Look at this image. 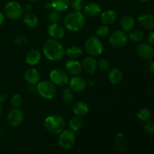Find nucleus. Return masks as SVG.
Here are the masks:
<instances>
[{
	"label": "nucleus",
	"instance_id": "a19ab883",
	"mask_svg": "<svg viewBox=\"0 0 154 154\" xmlns=\"http://www.w3.org/2000/svg\"><path fill=\"white\" fill-rule=\"evenodd\" d=\"M6 100H7V96H6L5 94H2L0 96V102H1V103L5 102Z\"/></svg>",
	"mask_w": 154,
	"mask_h": 154
},
{
	"label": "nucleus",
	"instance_id": "4468645a",
	"mask_svg": "<svg viewBox=\"0 0 154 154\" xmlns=\"http://www.w3.org/2000/svg\"><path fill=\"white\" fill-rule=\"evenodd\" d=\"M65 71L66 73L72 76H78L82 71L81 63L77 60H68L65 65Z\"/></svg>",
	"mask_w": 154,
	"mask_h": 154
},
{
	"label": "nucleus",
	"instance_id": "7ed1b4c3",
	"mask_svg": "<svg viewBox=\"0 0 154 154\" xmlns=\"http://www.w3.org/2000/svg\"><path fill=\"white\" fill-rule=\"evenodd\" d=\"M44 126L46 130L51 133L60 134L66 128V122L61 116L53 114L45 118Z\"/></svg>",
	"mask_w": 154,
	"mask_h": 154
},
{
	"label": "nucleus",
	"instance_id": "dca6fc26",
	"mask_svg": "<svg viewBox=\"0 0 154 154\" xmlns=\"http://www.w3.org/2000/svg\"><path fill=\"white\" fill-rule=\"evenodd\" d=\"M24 78L29 85L36 86L41 81V75L37 69L30 68L26 71Z\"/></svg>",
	"mask_w": 154,
	"mask_h": 154
},
{
	"label": "nucleus",
	"instance_id": "58836bf2",
	"mask_svg": "<svg viewBox=\"0 0 154 154\" xmlns=\"http://www.w3.org/2000/svg\"><path fill=\"white\" fill-rule=\"evenodd\" d=\"M146 68H147V70L149 73L153 75L154 74V62L153 60H148L147 63V66H146Z\"/></svg>",
	"mask_w": 154,
	"mask_h": 154
},
{
	"label": "nucleus",
	"instance_id": "9d476101",
	"mask_svg": "<svg viewBox=\"0 0 154 154\" xmlns=\"http://www.w3.org/2000/svg\"><path fill=\"white\" fill-rule=\"evenodd\" d=\"M24 114L19 108H14L11 110L7 115L8 123L12 127H17L23 123Z\"/></svg>",
	"mask_w": 154,
	"mask_h": 154
},
{
	"label": "nucleus",
	"instance_id": "0eeeda50",
	"mask_svg": "<svg viewBox=\"0 0 154 154\" xmlns=\"http://www.w3.org/2000/svg\"><path fill=\"white\" fill-rule=\"evenodd\" d=\"M75 134L72 130H63L60 134L59 137V144L63 150H71L75 144Z\"/></svg>",
	"mask_w": 154,
	"mask_h": 154
},
{
	"label": "nucleus",
	"instance_id": "37998d69",
	"mask_svg": "<svg viewBox=\"0 0 154 154\" xmlns=\"http://www.w3.org/2000/svg\"><path fill=\"white\" fill-rule=\"evenodd\" d=\"M23 11H29L31 10V5H25L24 7H23Z\"/></svg>",
	"mask_w": 154,
	"mask_h": 154
},
{
	"label": "nucleus",
	"instance_id": "f257e3e1",
	"mask_svg": "<svg viewBox=\"0 0 154 154\" xmlns=\"http://www.w3.org/2000/svg\"><path fill=\"white\" fill-rule=\"evenodd\" d=\"M43 53L48 60L58 62L63 59L65 56V49L58 40L48 39L43 46Z\"/></svg>",
	"mask_w": 154,
	"mask_h": 154
},
{
	"label": "nucleus",
	"instance_id": "ddd939ff",
	"mask_svg": "<svg viewBox=\"0 0 154 154\" xmlns=\"http://www.w3.org/2000/svg\"><path fill=\"white\" fill-rule=\"evenodd\" d=\"M70 89L75 93H81L87 88V82L80 76H73L69 81Z\"/></svg>",
	"mask_w": 154,
	"mask_h": 154
},
{
	"label": "nucleus",
	"instance_id": "5701e85b",
	"mask_svg": "<svg viewBox=\"0 0 154 154\" xmlns=\"http://www.w3.org/2000/svg\"><path fill=\"white\" fill-rule=\"evenodd\" d=\"M135 26V20L131 15H126L120 20V26L123 31H131Z\"/></svg>",
	"mask_w": 154,
	"mask_h": 154
},
{
	"label": "nucleus",
	"instance_id": "c03bdc74",
	"mask_svg": "<svg viewBox=\"0 0 154 154\" xmlns=\"http://www.w3.org/2000/svg\"><path fill=\"white\" fill-rule=\"evenodd\" d=\"M2 114H3V107H2V103L0 102V117H2Z\"/></svg>",
	"mask_w": 154,
	"mask_h": 154
},
{
	"label": "nucleus",
	"instance_id": "473e14b6",
	"mask_svg": "<svg viewBox=\"0 0 154 154\" xmlns=\"http://www.w3.org/2000/svg\"><path fill=\"white\" fill-rule=\"evenodd\" d=\"M10 103L14 108H19L23 104V97L18 93L13 95L11 98Z\"/></svg>",
	"mask_w": 154,
	"mask_h": 154
},
{
	"label": "nucleus",
	"instance_id": "a211bd4d",
	"mask_svg": "<svg viewBox=\"0 0 154 154\" xmlns=\"http://www.w3.org/2000/svg\"><path fill=\"white\" fill-rule=\"evenodd\" d=\"M84 14L90 17H97L102 13V8L98 3L90 2L84 6L83 8Z\"/></svg>",
	"mask_w": 154,
	"mask_h": 154
},
{
	"label": "nucleus",
	"instance_id": "1a4fd4ad",
	"mask_svg": "<svg viewBox=\"0 0 154 154\" xmlns=\"http://www.w3.org/2000/svg\"><path fill=\"white\" fill-rule=\"evenodd\" d=\"M129 41L127 34L123 30L114 31L109 37V43L113 48H122L126 45Z\"/></svg>",
	"mask_w": 154,
	"mask_h": 154
},
{
	"label": "nucleus",
	"instance_id": "c85d7f7f",
	"mask_svg": "<svg viewBox=\"0 0 154 154\" xmlns=\"http://www.w3.org/2000/svg\"><path fill=\"white\" fill-rule=\"evenodd\" d=\"M62 99L66 105H71L74 101L73 91L70 88H65L62 92Z\"/></svg>",
	"mask_w": 154,
	"mask_h": 154
},
{
	"label": "nucleus",
	"instance_id": "20e7f679",
	"mask_svg": "<svg viewBox=\"0 0 154 154\" xmlns=\"http://www.w3.org/2000/svg\"><path fill=\"white\" fill-rule=\"evenodd\" d=\"M84 48L87 54L92 57H99L102 54L104 50L103 44L100 41L99 38L96 35L90 36L87 39Z\"/></svg>",
	"mask_w": 154,
	"mask_h": 154
},
{
	"label": "nucleus",
	"instance_id": "6e6552de",
	"mask_svg": "<svg viewBox=\"0 0 154 154\" xmlns=\"http://www.w3.org/2000/svg\"><path fill=\"white\" fill-rule=\"evenodd\" d=\"M50 79L51 81L56 86L63 87L69 83V75L65 70L61 69H54L50 72Z\"/></svg>",
	"mask_w": 154,
	"mask_h": 154
},
{
	"label": "nucleus",
	"instance_id": "4c0bfd02",
	"mask_svg": "<svg viewBox=\"0 0 154 154\" xmlns=\"http://www.w3.org/2000/svg\"><path fill=\"white\" fill-rule=\"evenodd\" d=\"M144 129L147 133L154 134V120H150V121H147L144 126Z\"/></svg>",
	"mask_w": 154,
	"mask_h": 154
},
{
	"label": "nucleus",
	"instance_id": "a18cd8bd",
	"mask_svg": "<svg viewBox=\"0 0 154 154\" xmlns=\"http://www.w3.org/2000/svg\"><path fill=\"white\" fill-rule=\"evenodd\" d=\"M140 1L141 2H144V3H146V2H150V0H140Z\"/></svg>",
	"mask_w": 154,
	"mask_h": 154
},
{
	"label": "nucleus",
	"instance_id": "72a5a7b5",
	"mask_svg": "<svg viewBox=\"0 0 154 154\" xmlns=\"http://www.w3.org/2000/svg\"><path fill=\"white\" fill-rule=\"evenodd\" d=\"M48 19L49 22H51V23H58L60 20V12L53 9V10H51L48 13Z\"/></svg>",
	"mask_w": 154,
	"mask_h": 154
},
{
	"label": "nucleus",
	"instance_id": "7c9ffc66",
	"mask_svg": "<svg viewBox=\"0 0 154 154\" xmlns=\"http://www.w3.org/2000/svg\"><path fill=\"white\" fill-rule=\"evenodd\" d=\"M151 117V111L147 108H142L137 112V117L142 122L148 121Z\"/></svg>",
	"mask_w": 154,
	"mask_h": 154
},
{
	"label": "nucleus",
	"instance_id": "ea45409f",
	"mask_svg": "<svg viewBox=\"0 0 154 154\" xmlns=\"http://www.w3.org/2000/svg\"><path fill=\"white\" fill-rule=\"evenodd\" d=\"M147 41L150 45H154V31H152L147 36Z\"/></svg>",
	"mask_w": 154,
	"mask_h": 154
},
{
	"label": "nucleus",
	"instance_id": "a878e982",
	"mask_svg": "<svg viewBox=\"0 0 154 154\" xmlns=\"http://www.w3.org/2000/svg\"><path fill=\"white\" fill-rule=\"evenodd\" d=\"M82 49L78 46H72L65 51V55L71 60H76L82 55Z\"/></svg>",
	"mask_w": 154,
	"mask_h": 154
},
{
	"label": "nucleus",
	"instance_id": "c9c22d12",
	"mask_svg": "<svg viewBox=\"0 0 154 154\" xmlns=\"http://www.w3.org/2000/svg\"><path fill=\"white\" fill-rule=\"evenodd\" d=\"M110 63L106 59H101L98 63V67L103 72H107L110 69Z\"/></svg>",
	"mask_w": 154,
	"mask_h": 154
},
{
	"label": "nucleus",
	"instance_id": "c756f323",
	"mask_svg": "<svg viewBox=\"0 0 154 154\" xmlns=\"http://www.w3.org/2000/svg\"><path fill=\"white\" fill-rule=\"evenodd\" d=\"M129 38L132 42H135V43H139L144 38V32L140 29H132L130 31L129 35Z\"/></svg>",
	"mask_w": 154,
	"mask_h": 154
},
{
	"label": "nucleus",
	"instance_id": "39448f33",
	"mask_svg": "<svg viewBox=\"0 0 154 154\" xmlns=\"http://www.w3.org/2000/svg\"><path fill=\"white\" fill-rule=\"evenodd\" d=\"M36 93L45 99H52L57 94V88L51 81H40L36 85Z\"/></svg>",
	"mask_w": 154,
	"mask_h": 154
},
{
	"label": "nucleus",
	"instance_id": "412c9836",
	"mask_svg": "<svg viewBox=\"0 0 154 154\" xmlns=\"http://www.w3.org/2000/svg\"><path fill=\"white\" fill-rule=\"evenodd\" d=\"M42 60V54L38 50H31L26 54L25 57L26 63L31 66H35L38 64Z\"/></svg>",
	"mask_w": 154,
	"mask_h": 154
},
{
	"label": "nucleus",
	"instance_id": "aec40b11",
	"mask_svg": "<svg viewBox=\"0 0 154 154\" xmlns=\"http://www.w3.org/2000/svg\"><path fill=\"white\" fill-rule=\"evenodd\" d=\"M100 14V20L104 25H111L114 23L117 20V13L114 10L108 9L102 11Z\"/></svg>",
	"mask_w": 154,
	"mask_h": 154
},
{
	"label": "nucleus",
	"instance_id": "f704fd0d",
	"mask_svg": "<svg viewBox=\"0 0 154 154\" xmlns=\"http://www.w3.org/2000/svg\"><path fill=\"white\" fill-rule=\"evenodd\" d=\"M72 8L75 11H81L84 8V1L83 0H72L70 3Z\"/></svg>",
	"mask_w": 154,
	"mask_h": 154
},
{
	"label": "nucleus",
	"instance_id": "4be33fe9",
	"mask_svg": "<svg viewBox=\"0 0 154 154\" xmlns=\"http://www.w3.org/2000/svg\"><path fill=\"white\" fill-rule=\"evenodd\" d=\"M123 78V72L119 69H113L108 73V81L111 84L117 85L122 81Z\"/></svg>",
	"mask_w": 154,
	"mask_h": 154
},
{
	"label": "nucleus",
	"instance_id": "cd10ccee",
	"mask_svg": "<svg viewBox=\"0 0 154 154\" xmlns=\"http://www.w3.org/2000/svg\"><path fill=\"white\" fill-rule=\"evenodd\" d=\"M84 122H83L82 117H78V116H75L69 120V128L73 132H78L82 128Z\"/></svg>",
	"mask_w": 154,
	"mask_h": 154
},
{
	"label": "nucleus",
	"instance_id": "f8f14e48",
	"mask_svg": "<svg viewBox=\"0 0 154 154\" xmlns=\"http://www.w3.org/2000/svg\"><path fill=\"white\" fill-rule=\"evenodd\" d=\"M50 37L55 40H60L65 36V29L59 23H51L47 28Z\"/></svg>",
	"mask_w": 154,
	"mask_h": 154
},
{
	"label": "nucleus",
	"instance_id": "f3484780",
	"mask_svg": "<svg viewBox=\"0 0 154 154\" xmlns=\"http://www.w3.org/2000/svg\"><path fill=\"white\" fill-rule=\"evenodd\" d=\"M82 69L89 75H93L96 73L98 68L97 61L93 57H86L81 64Z\"/></svg>",
	"mask_w": 154,
	"mask_h": 154
},
{
	"label": "nucleus",
	"instance_id": "bb28decb",
	"mask_svg": "<svg viewBox=\"0 0 154 154\" xmlns=\"http://www.w3.org/2000/svg\"><path fill=\"white\" fill-rule=\"evenodd\" d=\"M23 20L24 23L30 28H35L38 24V19L37 16L32 13H27L26 14L24 15Z\"/></svg>",
	"mask_w": 154,
	"mask_h": 154
},
{
	"label": "nucleus",
	"instance_id": "423d86ee",
	"mask_svg": "<svg viewBox=\"0 0 154 154\" xmlns=\"http://www.w3.org/2000/svg\"><path fill=\"white\" fill-rule=\"evenodd\" d=\"M5 13L11 20L20 19L23 16V9L22 5L16 1L8 2L5 5Z\"/></svg>",
	"mask_w": 154,
	"mask_h": 154
},
{
	"label": "nucleus",
	"instance_id": "393cba45",
	"mask_svg": "<svg viewBox=\"0 0 154 154\" xmlns=\"http://www.w3.org/2000/svg\"><path fill=\"white\" fill-rule=\"evenodd\" d=\"M70 3V0H52L51 7L57 11L63 12L69 8Z\"/></svg>",
	"mask_w": 154,
	"mask_h": 154
},
{
	"label": "nucleus",
	"instance_id": "2f4dec72",
	"mask_svg": "<svg viewBox=\"0 0 154 154\" xmlns=\"http://www.w3.org/2000/svg\"><path fill=\"white\" fill-rule=\"evenodd\" d=\"M96 36L99 38H106L110 34V29L107 25L102 24V26H99L96 31Z\"/></svg>",
	"mask_w": 154,
	"mask_h": 154
},
{
	"label": "nucleus",
	"instance_id": "9b49d317",
	"mask_svg": "<svg viewBox=\"0 0 154 154\" xmlns=\"http://www.w3.org/2000/svg\"><path fill=\"white\" fill-rule=\"evenodd\" d=\"M137 53L144 60H151L154 57V48L147 43H140L137 47Z\"/></svg>",
	"mask_w": 154,
	"mask_h": 154
},
{
	"label": "nucleus",
	"instance_id": "f03ea898",
	"mask_svg": "<svg viewBox=\"0 0 154 154\" xmlns=\"http://www.w3.org/2000/svg\"><path fill=\"white\" fill-rule=\"evenodd\" d=\"M86 23L84 14L81 11H72L64 18L65 28L69 31L78 32L82 29Z\"/></svg>",
	"mask_w": 154,
	"mask_h": 154
},
{
	"label": "nucleus",
	"instance_id": "b1692460",
	"mask_svg": "<svg viewBox=\"0 0 154 154\" xmlns=\"http://www.w3.org/2000/svg\"><path fill=\"white\" fill-rule=\"evenodd\" d=\"M114 144H115L116 148L120 152L126 151L128 147L127 140H126L125 135L123 133H121V132L117 134L115 137Z\"/></svg>",
	"mask_w": 154,
	"mask_h": 154
},
{
	"label": "nucleus",
	"instance_id": "79ce46f5",
	"mask_svg": "<svg viewBox=\"0 0 154 154\" xmlns=\"http://www.w3.org/2000/svg\"><path fill=\"white\" fill-rule=\"evenodd\" d=\"M4 21H5L4 14H3V13H2V12L0 11V26L2 25L3 23H4Z\"/></svg>",
	"mask_w": 154,
	"mask_h": 154
},
{
	"label": "nucleus",
	"instance_id": "2eb2a0df",
	"mask_svg": "<svg viewBox=\"0 0 154 154\" xmlns=\"http://www.w3.org/2000/svg\"><path fill=\"white\" fill-rule=\"evenodd\" d=\"M138 25L147 30L154 29V16L148 13H144L138 17Z\"/></svg>",
	"mask_w": 154,
	"mask_h": 154
},
{
	"label": "nucleus",
	"instance_id": "e433bc0d",
	"mask_svg": "<svg viewBox=\"0 0 154 154\" xmlns=\"http://www.w3.org/2000/svg\"><path fill=\"white\" fill-rule=\"evenodd\" d=\"M14 42L17 45H18L19 47H26L29 44V40L27 38H26L25 36H17V38H15Z\"/></svg>",
	"mask_w": 154,
	"mask_h": 154
},
{
	"label": "nucleus",
	"instance_id": "49530a36",
	"mask_svg": "<svg viewBox=\"0 0 154 154\" xmlns=\"http://www.w3.org/2000/svg\"><path fill=\"white\" fill-rule=\"evenodd\" d=\"M28 1H29V2H35V1H38V0H28Z\"/></svg>",
	"mask_w": 154,
	"mask_h": 154
},
{
	"label": "nucleus",
	"instance_id": "6ab92c4d",
	"mask_svg": "<svg viewBox=\"0 0 154 154\" xmlns=\"http://www.w3.org/2000/svg\"><path fill=\"white\" fill-rule=\"evenodd\" d=\"M72 111L75 116L83 117L88 114L90 108L87 102H84V101H79L74 105Z\"/></svg>",
	"mask_w": 154,
	"mask_h": 154
}]
</instances>
